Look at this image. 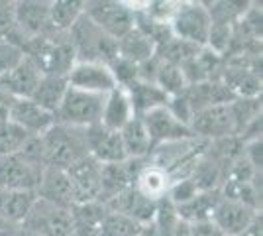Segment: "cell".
<instances>
[{
    "instance_id": "6da1fadb",
    "label": "cell",
    "mask_w": 263,
    "mask_h": 236,
    "mask_svg": "<svg viewBox=\"0 0 263 236\" xmlns=\"http://www.w3.org/2000/svg\"><path fill=\"white\" fill-rule=\"evenodd\" d=\"M40 157L45 168L69 169L79 159L88 156L85 130L55 122L44 134L37 136Z\"/></svg>"
},
{
    "instance_id": "7a4b0ae2",
    "label": "cell",
    "mask_w": 263,
    "mask_h": 236,
    "mask_svg": "<svg viewBox=\"0 0 263 236\" xmlns=\"http://www.w3.org/2000/svg\"><path fill=\"white\" fill-rule=\"evenodd\" d=\"M22 53L42 71V75L67 77L71 67L77 63V56L69 40V34L49 32L45 35H40L24 44Z\"/></svg>"
},
{
    "instance_id": "3957f363",
    "label": "cell",
    "mask_w": 263,
    "mask_h": 236,
    "mask_svg": "<svg viewBox=\"0 0 263 236\" xmlns=\"http://www.w3.org/2000/svg\"><path fill=\"white\" fill-rule=\"evenodd\" d=\"M44 168L37 148V136H33L20 154L0 157V189L35 193Z\"/></svg>"
},
{
    "instance_id": "277c9868",
    "label": "cell",
    "mask_w": 263,
    "mask_h": 236,
    "mask_svg": "<svg viewBox=\"0 0 263 236\" xmlns=\"http://www.w3.org/2000/svg\"><path fill=\"white\" fill-rule=\"evenodd\" d=\"M69 40L73 44L77 61H95L108 65L118 56V42L104 34L85 14L69 30Z\"/></svg>"
},
{
    "instance_id": "5b68a950",
    "label": "cell",
    "mask_w": 263,
    "mask_h": 236,
    "mask_svg": "<svg viewBox=\"0 0 263 236\" xmlns=\"http://www.w3.org/2000/svg\"><path fill=\"white\" fill-rule=\"evenodd\" d=\"M169 30H171L173 38L185 42V44H191L195 47H206L210 30H212L209 6L202 2L177 4L169 18Z\"/></svg>"
},
{
    "instance_id": "8992f818",
    "label": "cell",
    "mask_w": 263,
    "mask_h": 236,
    "mask_svg": "<svg viewBox=\"0 0 263 236\" xmlns=\"http://www.w3.org/2000/svg\"><path fill=\"white\" fill-rule=\"evenodd\" d=\"M104 97L106 95H95L87 90L69 87L55 111V122L67 124L73 128H88L100 122L102 116V106H104Z\"/></svg>"
},
{
    "instance_id": "52a82bcc",
    "label": "cell",
    "mask_w": 263,
    "mask_h": 236,
    "mask_svg": "<svg viewBox=\"0 0 263 236\" xmlns=\"http://www.w3.org/2000/svg\"><path fill=\"white\" fill-rule=\"evenodd\" d=\"M85 16L116 42L136 28V10L126 2L88 0L85 2Z\"/></svg>"
},
{
    "instance_id": "ba28073f",
    "label": "cell",
    "mask_w": 263,
    "mask_h": 236,
    "mask_svg": "<svg viewBox=\"0 0 263 236\" xmlns=\"http://www.w3.org/2000/svg\"><path fill=\"white\" fill-rule=\"evenodd\" d=\"M22 232L28 236H73L69 209L35 199L28 216L24 219Z\"/></svg>"
},
{
    "instance_id": "9c48e42d",
    "label": "cell",
    "mask_w": 263,
    "mask_h": 236,
    "mask_svg": "<svg viewBox=\"0 0 263 236\" xmlns=\"http://www.w3.org/2000/svg\"><path fill=\"white\" fill-rule=\"evenodd\" d=\"M16 47L40 35L51 32L49 28V2L45 0H20L16 2Z\"/></svg>"
},
{
    "instance_id": "30bf717a",
    "label": "cell",
    "mask_w": 263,
    "mask_h": 236,
    "mask_svg": "<svg viewBox=\"0 0 263 236\" xmlns=\"http://www.w3.org/2000/svg\"><path fill=\"white\" fill-rule=\"evenodd\" d=\"M143 126L147 130V134L152 138L155 146L161 144H169V142H181V140H189V138H197L193 134L191 126L181 122L175 114L169 111V106H159L149 113L140 116Z\"/></svg>"
},
{
    "instance_id": "8fae6325",
    "label": "cell",
    "mask_w": 263,
    "mask_h": 236,
    "mask_svg": "<svg viewBox=\"0 0 263 236\" xmlns=\"http://www.w3.org/2000/svg\"><path fill=\"white\" fill-rule=\"evenodd\" d=\"M257 214H261V211H255L252 207L228 199L220 193V199L210 213V221L224 236H241L246 228L257 219Z\"/></svg>"
},
{
    "instance_id": "7c38bea8",
    "label": "cell",
    "mask_w": 263,
    "mask_h": 236,
    "mask_svg": "<svg viewBox=\"0 0 263 236\" xmlns=\"http://www.w3.org/2000/svg\"><path fill=\"white\" fill-rule=\"evenodd\" d=\"M191 130L197 138L204 140V142H214V140H222V138L238 136L230 102L209 106V108L197 113L191 120Z\"/></svg>"
},
{
    "instance_id": "4fadbf2b",
    "label": "cell",
    "mask_w": 263,
    "mask_h": 236,
    "mask_svg": "<svg viewBox=\"0 0 263 236\" xmlns=\"http://www.w3.org/2000/svg\"><path fill=\"white\" fill-rule=\"evenodd\" d=\"M71 187L75 193V203H90L100 201L102 193V164H99L95 157H83L77 164H73L65 169Z\"/></svg>"
},
{
    "instance_id": "5bb4252c",
    "label": "cell",
    "mask_w": 263,
    "mask_h": 236,
    "mask_svg": "<svg viewBox=\"0 0 263 236\" xmlns=\"http://www.w3.org/2000/svg\"><path fill=\"white\" fill-rule=\"evenodd\" d=\"M85 142H87L88 156L95 157L102 166L120 164V161L128 159L120 132L108 130L100 122L85 128Z\"/></svg>"
},
{
    "instance_id": "9a60e30c",
    "label": "cell",
    "mask_w": 263,
    "mask_h": 236,
    "mask_svg": "<svg viewBox=\"0 0 263 236\" xmlns=\"http://www.w3.org/2000/svg\"><path fill=\"white\" fill-rule=\"evenodd\" d=\"M69 87L95 93V95H108L112 89H116V81L110 73L106 63H95V61H77L69 75Z\"/></svg>"
},
{
    "instance_id": "2e32d148",
    "label": "cell",
    "mask_w": 263,
    "mask_h": 236,
    "mask_svg": "<svg viewBox=\"0 0 263 236\" xmlns=\"http://www.w3.org/2000/svg\"><path fill=\"white\" fill-rule=\"evenodd\" d=\"M42 77V71L28 57H22L10 71L0 77V90H4L12 99H32Z\"/></svg>"
},
{
    "instance_id": "e0dca14e",
    "label": "cell",
    "mask_w": 263,
    "mask_h": 236,
    "mask_svg": "<svg viewBox=\"0 0 263 236\" xmlns=\"http://www.w3.org/2000/svg\"><path fill=\"white\" fill-rule=\"evenodd\" d=\"M6 118L10 122L18 124L30 136H42L47 128H51L55 124L53 114L44 111L32 99H14Z\"/></svg>"
},
{
    "instance_id": "ac0fdd59",
    "label": "cell",
    "mask_w": 263,
    "mask_h": 236,
    "mask_svg": "<svg viewBox=\"0 0 263 236\" xmlns=\"http://www.w3.org/2000/svg\"><path fill=\"white\" fill-rule=\"evenodd\" d=\"M35 197L47 203H53L57 207L71 209L75 205V193H73L65 169L44 168L37 189H35Z\"/></svg>"
},
{
    "instance_id": "d6986e66",
    "label": "cell",
    "mask_w": 263,
    "mask_h": 236,
    "mask_svg": "<svg viewBox=\"0 0 263 236\" xmlns=\"http://www.w3.org/2000/svg\"><path fill=\"white\" fill-rule=\"evenodd\" d=\"M110 211L114 213H120L130 216L132 221H136L140 226H147L154 223L155 213H157V205L159 203H154L149 199H145L143 195L136 191L134 187L122 191L120 195H116L114 199H110L108 203H104Z\"/></svg>"
},
{
    "instance_id": "ffe728a7",
    "label": "cell",
    "mask_w": 263,
    "mask_h": 236,
    "mask_svg": "<svg viewBox=\"0 0 263 236\" xmlns=\"http://www.w3.org/2000/svg\"><path fill=\"white\" fill-rule=\"evenodd\" d=\"M132 118H136L134 113V104L130 101L128 90L116 87L112 89L104 97V106H102V116H100V124L108 130H116L120 132Z\"/></svg>"
},
{
    "instance_id": "44dd1931",
    "label": "cell",
    "mask_w": 263,
    "mask_h": 236,
    "mask_svg": "<svg viewBox=\"0 0 263 236\" xmlns=\"http://www.w3.org/2000/svg\"><path fill=\"white\" fill-rule=\"evenodd\" d=\"M108 214V207L100 201L75 203L69 209L73 236H99L104 216Z\"/></svg>"
},
{
    "instance_id": "7402d4cb",
    "label": "cell",
    "mask_w": 263,
    "mask_h": 236,
    "mask_svg": "<svg viewBox=\"0 0 263 236\" xmlns=\"http://www.w3.org/2000/svg\"><path fill=\"white\" fill-rule=\"evenodd\" d=\"M171 185H173V181L169 177V173L163 171L161 168L154 166V164L147 159V161L143 164V168L140 169V173L136 175L132 187L140 193V195H143L145 199H149V201H154V203H159V201H163V199H167Z\"/></svg>"
},
{
    "instance_id": "603a6c76",
    "label": "cell",
    "mask_w": 263,
    "mask_h": 236,
    "mask_svg": "<svg viewBox=\"0 0 263 236\" xmlns=\"http://www.w3.org/2000/svg\"><path fill=\"white\" fill-rule=\"evenodd\" d=\"M128 95H130V101L134 104V113L136 116H142V114L149 113L154 108L159 106H167L169 104V97L159 85H155L154 81H136L132 87H128Z\"/></svg>"
},
{
    "instance_id": "cb8c5ba5",
    "label": "cell",
    "mask_w": 263,
    "mask_h": 236,
    "mask_svg": "<svg viewBox=\"0 0 263 236\" xmlns=\"http://www.w3.org/2000/svg\"><path fill=\"white\" fill-rule=\"evenodd\" d=\"M155 51H157V47L152 42V38L143 34L140 28H134L122 40H118V56L136 65H143L149 59H154Z\"/></svg>"
},
{
    "instance_id": "d4e9b609",
    "label": "cell",
    "mask_w": 263,
    "mask_h": 236,
    "mask_svg": "<svg viewBox=\"0 0 263 236\" xmlns=\"http://www.w3.org/2000/svg\"><path fill=\"white\" fill-rule=\"evenodd\" d=\"M122 142H124V150L126 156L130 159H147L154 152V142L147 134L145 126H143L142 118L136 116L130 122L126 124L120 130Z\"/></svg>"
},
{
    "instance_id": "484cf974",
    "label": "cell",
    "mask_w": 263,
    "mask_h": 236,
    "mask_svg": "<svg viewBox=\"0 0 263 236\" xmlns=\"http://www.w3.org/2000/svg\"><path fill=\"white\" fill-rule=\"evenodd\" d=\"M83 14H85V2L81 0L49 2V28L55 34H69V30Z\"/></svg>"
},
{
    "instance_id": "4316f807",
    "label": "cell",
    "mask_w": 263,
    "mask_h": 236,
    "mask_svg": "<svg viewBox=\"0 0 263 236\" xmlns=\"http://www.w3.org/2000/svg\"><path fill=\"white\" fill-rule=\"evenodd\" d=\"M69 89V81L67 77H53V75H44L40 85L35 87L32 95V101L40 104L44 111L51 113L55 116V111L59 108V104L65 97Z\"/></svg>"
},
{
    "instance_id": "83f0119b",
    "label": "cell",
    "mask_w": 263,
    "mask_h": 236,
    "mask_svg": "<svg viewBox=\"0 0 263 236\" xmlns=\"http://www.w3.org/2000/svg\"><path fill=\"white\" fill-rule=\"evenodd\" d=\"M33 136L22 130L18 124L10 122L8 118L0 120V157L20 154Z\"/></svg>"
},
{
    "instance_id": "f1b7e54d",
    "label": "cell",
    "mask_w": 263,
    "mask_h": 236,
    "mask_svg": "<svg viewBox=\"0 0 263 236\" xmlns=\"http://www.w3.org/2000/svg\"><path fill=\"white\" fill-rule=\"evenodd\" d=\"M143 226H140L130 216L120 213H114L108 209V214L104 216L100 226L99 236H140Z\"/></svg>"
},
{
    "instance_id": "f546056e",
    "label": "cell",
    "mask_w": 263,
    "mask_h": 236,
    "mask_svg": "<svg viewBox=\"0 0 263 236\" xmlns=\"http://www.w3.org/2000/svg\"><path fill=\"white\" fill-rule=\"evenodd\" d=\"M108 67L114 81H116V87H122V89H128L136 81L142 79L140 77V65H136V63H132L120 56L114 57L108 63Z\"/></svg>"
},
{
    "instance_id": "4dcf8cb0",
    "label": "cell",
    "mask_w": 263,
    "mask_h": 236,
    "mask_svg": "<svg viewBox=\"0 0 263 236\" xmlns=\"http://www.w3.org/2000/svg\"><path fill=\"white\" fill-rule=\"evenodd\" d=\"M16 2L0 0V40L16 45Z\"/></svg>"
},
{
    "instance_id": "1f68e13d",
    "label": "cell",
    "mask_w": 263,
    "mask_h": 236,
    "mask_svg": "<svg viewBox=\"0 0 263 236\" xmlns=\"http://www.w3.org/2000/svg\"><path fill=\"white\" fill-rule=\"evenodd\" d=\"M22 57H24V53L20 47L8 44V42H2V44H0V77H2L6 71H10Z\"/></svg>"
},
{
    "instance_id": "d6a6232c",
    "label": "cell",
    "mask_w": 263,
    "mask_h": 236,
    "mask_svg": "<svg viewBox=\"0 0 263 236\" xmlns=\"http://www.w3.org/2000/svg\"><path fill=\"white\" fill-rule=\"evenodd\" d=\"M191 234L193 236H224L214 223L206 219V221H198V223H191Z\"/></svg>"
},
{
    "instance_id": "836d02e7",
    "label": "cell",
    "mask_w": 263,
    "mask_h": 236,
    "mask_svg": "<svg viewBox=\"0 0 263 236\" xmlns=\"http://www.w3.org/2000/svg\"><path fill=\"white\" fill-rule=\"evenodd\" d=\"M12 97H8L4 90H0V120H4L6 118V114H8V108H10L12 104Z\"/></svg>"
},
{
    "instance_id": "e575fe53",
    "label": "cell",
    "mask_w": 263,
    "mask_h": 236,
    "mask_svg": "<svg viewBox=\"0 0 263 236\" xmlns=\"http://www.w3.org/2000/svg\"><path fill=\"white\" fill-rule=\"evenodd\" d=\"M241 236H261V214H257V219L246 228V232Z\"/></svg>"
},
{
    "instance_id": "d590c367",
    "label": "cell",
    "mask_w": 263,
    "mask_h": 236,
    "mask_svg": "<svg viewBox=\"0 0 263 236\" xmlns=\"http://www.w3.org/2000/svg\"><path fill=\"white\" fill-rule=\"evenodd\" d=\"M0 44H2V40H0Z\"/></svg>"
}]
</instances>
